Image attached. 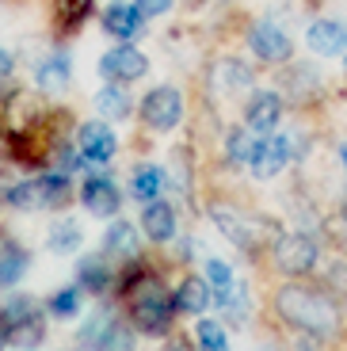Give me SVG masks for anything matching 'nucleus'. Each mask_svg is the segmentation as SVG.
<instances>
[{"label": "nucleus", "mask_w": 347, "mask_h": 351, "mask_svg": "<svg viewBox=\"0 0 347 351\" xmlns=\"http://www.w3.org/2000/svg\"><path fill=\"white\" fill-rule=\"evenodd\" d=\"M4 199H8L12 210H46V202H43V184H38V180H19V184L12 187Z\"/></svg>", "instance_id": "obj_22"}, {"label": "nucleus", "mask_w": 347, "mask_h": 351, "mask_svg": "<svg viewBox=\"0 0 347 351\" xmlns=\"http://www.w3.org/2000/svg\"><path fill=\"white\" fill-rule=\"evenodd\" d=\"M290 157H294L290 138H283V134H267V138L260 141L256 157H252V176H256V180H275V176L290 165Z\"/></svg>", "instance_id": "obj_9"}, {"label": "nucleus", "mask_w": 347, "mask_h": 351, "mask_svg": "<svg viewBox=\"0 0 347 351\" xmlns=\"http://www.w3.org/2000/svg\"><path fill=\"white\" fill-rule=\"evenodd\" d=\"M0 336L12 348H38L46 340V321L43 309L35 306L31 298H8L0 306Z\"/></svg>", "instance_id": "obj_3"}, {"label": "nucleus", "mask_w": 347, "mask_h": 351, "mask_svg": "<svg viewBox=\"0 0 347 351\" xmlns=\"http://www.w3.org/2000/svg\"><path fill=\"white\" fill-rule=\"evenodd\" d=\"M141 23H145V16H141L138 4H122V0H115L111 8L104 12V31H107V35H115V38H122V43L138 35Z\"/></svg>", "instance_id": "obj_14"}, {"label": "nucleus", "mask_w": 347, "mask_h": 351, "mask_svg": "<svg viewBox=\"0 0 347 351\" xmlns=\"http://www.w3.org/2000/svg\"><path fill=\"white\" fill-rule=\"evenodd\" d=\"M339 157H344V165H347V145H344V149H339Z\"/></svg>", "instance_id": "obj_36"}, {"label": "nucleus", "mask_w": 347, "mask_h": 351, "mask_svg": "<svg viewBox=\"0 0 347 351\" xmlns=\"http://www.w3.org/2000/svg\"><path fill=\"white\" fill-rule=\"evenodd\" d=\"M96 111L104 114V119H126V114H130V92L111 80V88H99Z\"/></svg>", "instance_id": "obj_21"}, {"label": "nucleus", "mask_w": 347, "mask_h": 351, "mask_svg": "<svg viewBox=\"0 0 347 351\" xmlns=\"http://www.w3.org/2000/svg\"><path fill=\"white\" fill-rule=\"evenodd\" d=\"M77 275L92 294H104V290L111 287V271H107V263L96 260V256H84V260L77 263Z\"/></svg>", "instance_id": "obj_24"}, {"label": "nucleus", "mask_w": 347, "mask_h": 351, "mask_svg": "<svg viewBox=\"0 0 347 351\" xmlns=\"http://www.w3.org/2000/svg\"><path fill=\"white\" fill-rule=\"evenodd\" d=\"M275 313L309 340H332L339 332V313L332 298L302 282H287L275 290Z\"/></svg>", "instance_id": "obj_1"}, {"label": "nucleus", "mask_w": 347, "mask_h": 351, "mask_svg": "<svg viewBox=\"0 0 347 351\" xmlns=\"http://www.w3.org/2000/svg\"><path fill=\"white\" fill-rule=\"evenodd\" d=\"M210 282L206 279H183L180 287H176V294H172V306H176V313H202V309L210 306Z\"/></svg>", "instance_id": "obj_17"}, {"label": "nucleus", "mask_w": 347, "mask_h": 351, "mask_svg": "<svg viewBox=\"0 0 347 351\" xmlns=\"http://www.w3.org/2000/svg\"><path fill=\"white\" fill-rule=\"evenodd\" d=\"M134 4H138V8H141V16H165V12L168 8H172V0H134Z\"/></svg>", "instance_id": "obj_33"}, {"label": "nucleus", "mask_w": 347, "mask_h": 351, "mask_svg": "<svg viewBox=\"0 0 347 351\" xmlns=\"http://www.w3.org/2000/svg\"><path fill=\"white\" fill-rule=\"evenodd\" d=\"M145 69H149V58L141 50H134V46H115V50H107L104 58H99V73H104L107 80H115V84L141 80Z\"/></svg>", "instance_id": "obj_8"}, {"label": "nucleus", "mask_w": 347, "mask_h": 351, "mask_svg": "<svg viewBox=\"0 0 347 351\" xmlns=\"http://www.w3.org/2000/svg\"><path fill=\"white\" fill-rule=\"evenodd\" d=\"M226 149H229V165H237V168L248 165L252 168V157H256V149H260V141L252 138L248 130H233L229 141H226Z\"/></svg>", "instance_id": "obj_26"}, {"label": "nucleus", "mask_w": 347, "mask_h": 351, "mask_svg": "<svg viewBox=\"0 0 347 351\" xmlns=\"http://www.w3.org/2000/svg\"><path fill=\"white\" fill-rule=\"evenodd\" d=\"M313 53H321V58H336V53L347 50V27L336 23V19H317L309 27V35H305Z\"/></svg>", "instance_id": "obj_13"}, {"label": "nucleus", "mask_w": 347, "mask_h": 351, "mask_svg": "<svg viewBox=\"0 0 347 351\" xmlns=\"http://www.w3.org/2000/svg\"><path fill=\"white\" fill-rule=\"evenodd\" d=\"M168 351H187V348H183V343H172V348H168Z\"/></svg>", "instance_id": "obj_35"}, {"label": "nucleus", "mask_w": 347, "mask_h": 351, "mask_svg": "<svg viewBox=\"0 0 347 351\" xmlns=\"http://www.w3.org/2000/svg\"><path fill=\"white\" fill-rule=\"evenodd\" d=\"M141 229H145V237L153 241V245L172 241V233H176V210L168 206V202H160V199H149L145 210H141Z\"/></svg>", "instance_id": "obj_15"}, {"label": "nucleus", "mask_w": 347, "mask_h": 351, "mask_svg": "<svg viewBox=\"0 0 347 351\" xmlns=\"http://www.w3.org/2000/svg\"><path fill=\"white\" fill-rule=\"evenodd\" d=\"M12 65H16V62H12V53L4 50V46H0V80L12 77Z\"/></svg>", "instance_id": "obj_34"}, {"label": "nucleus", "mask_w": 347, "mask_h": 351, "mask_svg": "<svg viewBox=\"0 0 347 351\" xmlns=\"http://www.w3.org/2000/svg\"><path fill=\"white\" fill-rule=\"evenodd\" d=\"M244 123L256 134H275V126L283 123V96H278V92H256V96L248 99Z\"/></svg>", "instance_id": "obj_11"}, {"label": "nucleus", "mask_w": 347, "mask_h": 351, "mask_svg": "<svg viewBox=\"0 0 347 351\" xmlns=\"http://www.w3.org/2000/svg\"><path fill=\"white\" fill-rule=\"evenodd\" d=\"M248 46H252V53H256L260 62H267V65H283V62H290V53H294L290 35L278 23H271V19H263V23L252 27Z\"/></svg>", "instance_id": "obj_7"}, {"label": "nucleus", "mask_w": 347, "mask_h": 351, "mask_svg": "<svg viewBox=\"0 0 347 351\" xmlns=\"http://www.w3.org/2000/svg\"><path fill=\"white\" fill-rule=\"evenodd\" d=\"M88 12H92V0H58V16L65 27H77Z\"/></svg>", "instance_id": "obj_31"}, {"label": "nucleus", "mask_w": 347, "mask_h": 351, "mask_svg": "<svg viewBox=\"0 0 347 351\" xmlns=\"http://www.w3.org/2000/svg\"><path fill=\"white\" fill-rule=\"evenodd\" d=\"M160 187H165V168H156V165H141L138 172H134V184H130L134 199L149 202V199H156V195H160Z\"/></svg>", "instance_id": "obj_23"}, {"label": "nucleus", "mask_w": 347, "mask_h": 351, "mask_svg": "<svg viewBox=\"0 0 347 351\" xmlns=\"http://www.w3.org/2000/svg\"><path fill=\"white\" fill-rule=\"evenodd\" d=\"M77 165H80V149H77V145H61V149H58V168L69 176Z\"/></svg>", "instance_id": "obj_32"}, {"label": "nucleus", "mask_w": 347, "mask_h": 351, "mask_svg": "<svg viewBox=\"0 0 347 351\" xmlns=\"http://www.w3.org/2000/svg\"><path fill=\"white\" fill-rule=\"evenodd\" d=\"M38 184H43V202H46V210H50V206H65V202H69V176L65 172H53V176H43V180H38Z\"/></svg>", "instance_id": "obj_28"}, {"label": "nucleus", "mask_w": 347, "mask_h": 351, "mask_svg": "<svg viewBox=\"0 0 347 351\" xmlns=\"http://www.w3.org/2000/svg\"><path fill=\"white\" fill-rule=\"evenodd\" d=\"M27 263H31V256H27L16 241L0 237V287H16L27 275Z\"/></svg>", "instance_id": "obj_18"}, {"label": "nucleus", "mask_w": 347, "mask_h": 351, "mask_svg": "<svg viewBox=\"0 0 347 351\" xmlns=\"http://www.w3.org/2000/svg\"><path fill=\"white\" fill-rule=\"evenodd\" d=\"M217 309L229 317V321H237L241 325L244 317H248V290L244 287H226V290H217Z\"/></svg>", "instance_id": "obj_25"}, {"label": "nucleus", "mask_w": 347, "mask_h": 351, "mask_svg": "<svg viewBox=\"0 0 347 351\" xmlns=\"http://www.w3.org/2000/svg\"><path fill=\"white\" fill-rule=\"evenodd\" d=\"M206 282L214 287V294L226 290V287H233V267H229L226 260H214V256H210L206 260Z\"/></svg>", "instance_id": "obj_30"}, {"label": "nucleus", "mask_w": 347, "mask_h": 351, "mask_svg": "<svg viewBox=\"0 0 347 351\" xmlns=\"http://www.w3.org/2000/svg\"><path fill=\"white\" fill-rule=\"evenodd\" d=\"M317 256H321V248H317V241L309 237V233H287V237H278L275 245V263L283 275H305L317 267Z\"/></svg>", "instance_id": "obj_5"}, {"label": "nucleus", "mask_w": 347, "mask_h": 351, "mask_svg": "<svg viewBox=\"0 0 347 351\" xmlns=\"http://www.w3.org/2000/svg\"><path fill=\"white\" fill-rule=\"evenodd\" d=\"M80 199L96 218H111L119 210V187L111 184V176H88L84 187H80Z\"/></svg>", "instance_id": "obj_12"}, {"label": "nucleus", "mask_w": 347, "mask_h": 351, "mask_svg": "<svg viewBox=\"0 0 347 351\" xmlns=\"http://www.w3.org/2000/svg\"><path fill=\"white\" fill-rule=\"evenodd\" d=\"M104 252L107 256H134L138 252V229L130 221H115L104 233Z\"/></svg>", "instance_id": "obj_19"}, {"label": "nucleus", "mask_w": 347, "mask_h": 351, "mask_svg": "<svg viewBox=\"0 0 347 351\" xmlns=\"http://www.w3.org/2000/svg\"><path fill=\"white\" fill-rule=\"evenodd\" d=\"M195 340H199V351H229V332L217 321H199Z\"/></svg>", "instance_id": "obj_27"}, {"label": "nucleus", "mask_w": 347, "mask_h": 351, "mask_svg": "<svg viewBox=\"0 0 347 351\" xmlns=\"http://www.w3.org/2000/svg\"><path fill=\"white\" fill-rule=\"evenodd\" d=\"M141 119H145L149 130H176L183 119V96L176 88H153L141 104Z\"/></svg>", "instance_id": "obj_6"}, {"label": "nucleus", "mask_w": 347, "mask_h": 351, "mask_svg": "<svg viewBox=\"0 0 347 351\" xmlns=\"http://www.w3.org/2000/svg\"><path fill=\"white\" fill-rule=\"evenodd\" d=\"M77 149L84 160H92V165H104V160L115 157V149H119V141H115L111 126L107 123H84L77 130Z\"/></svg>", "instance_id": "obj_10"}, {"label": "nucleus", "mask_w": 347, "mask_h": 351, "mask_svg": "<svg viewBox=\"0 0 347 351\" xmlns=\"http://www.w3.org/2000/svg\"><path fill=\"white\" fill-rule=\"evenodd\" d=\"M217 233L226 241H233L237 248H256L260 241H275L278 237V226L267 218H256V214H241V210H229V206H214L210 210Z\"/></svg>", "instance_id": "obj_4"}, {"label": "nucleus", "mask_w": 347, "mask_h": 351, "mask_svg": "<svg viewBox=\"0 0 347 351\" xmlns=\"http://www.w3.org/2000/svg\"><path fill=\"white\" fill-rule=\"evenodd\" d=\"M126 298H130L134 325H138L145 336H165L168 332L176 306H172V298H168V290L160 287L156 279L141 275V279L126 282Z\"/></svg>", "instance_id": "obj_2"}, {"label": "nucleus", "mask_w": 347, "mask_h": 351, "mask_svg": "<svg viewBox=\"0 0 347 351\" xmlns=\"http://www.w3.org/2000/svg\"><path fill=\"white\" fill-rule=\"evenodd\" d=\"M0 343H4V336H0Z\"/></svg>", "instance_id": "obj_37"}, {"label": "nucleus", "mask_w": 347, "mask_h": 351, "mask_svg": "<svg viewBox=\"0 0 347 351\" xmlns=\"http://www.w3.org/2000/svg\"><path fill=\"white\" fill-rule=\"evenodd\" d=\"M80 241H84V233H80V226H77V221H69V218L58 221V226H50V233H46V248H50V252H58V256L77 252Z\"/></svg>", "instance_id": "obj_20"}, {"label": "nucleus", "mask_w": 347, "mask_h": 351, "mask_svg": "<svg viewBox=\"0 0 347 351\" xmlns=\"http://www.w3.org/2000/svg\"><path fill=\"white\" fill-rule=\"evenodd\" d=\"M35 80L43 92H65L73 80V62H69V53H46L43 62H38L35 69Z\"/></svg>", "instance_id": "obj_16"}, {"label": "nucleus", "mask_w": 347, "mask_h": 351, "mask_svg": "<svg viewBox=\"0 0 347 351\" xmlns=\"http://www.w3.org/2000/svg\"><path fill=\"white\" fill-rule=\"evenodd\" d=\"M50 313L61 317V321H65V317H77V313H80V290H77V287L58 290V294L50 298Z\"/></svg>", "instance_id": "obj_29"}]
</instances>
